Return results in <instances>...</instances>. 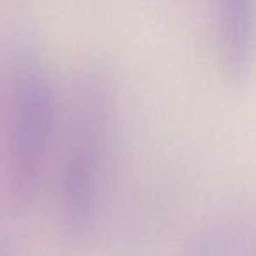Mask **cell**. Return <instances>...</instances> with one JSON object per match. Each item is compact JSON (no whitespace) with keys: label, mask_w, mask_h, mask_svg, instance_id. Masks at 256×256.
Listing matches in <instances>:
<instances>
[{"label":"cell","mask_w":256,"mask_h":256,"mask_svg":"<svg viewBox=\"0 0 256 256\" xmlns=\"http://www.w3.org/2000/svg\"><path fill=\"white\" fill-rule=\"evenodd\" d=\"M218 58L224 76L248 78L254 58V0H214Z\"/></svg>","instance_id":"3957f363"},{"label":"cell","mask_w":256,"mask_h":256,"mask_svg":"<svg viewBox=\"0 0 256 256\" xmlns=\"http://www.w3.org/2000/svg\"><path fill=\"white\" fill-rule=\"evenodd\" d=\"M56 118V93L48 68L25 58L12 76L6 176L11 198L26 206L42 181Z\"/></svg>","instance_id":"6da1fadb"},{"label":"cell","mask_w":256,"mask_h":256,"mask_svg":"<svg viewBox=\"0 0 256 256\" xmlns=\"http://www.w3.org/2000/svg\"><path fill=\"white\" fill-rule=\"evenodd\" d=\"M109 110L104 84L82 92L60 182L62 226L72 238L84 237L98 212Z\"/></svg>","instance_id":"7a4b0ae2"}]
</instances>
